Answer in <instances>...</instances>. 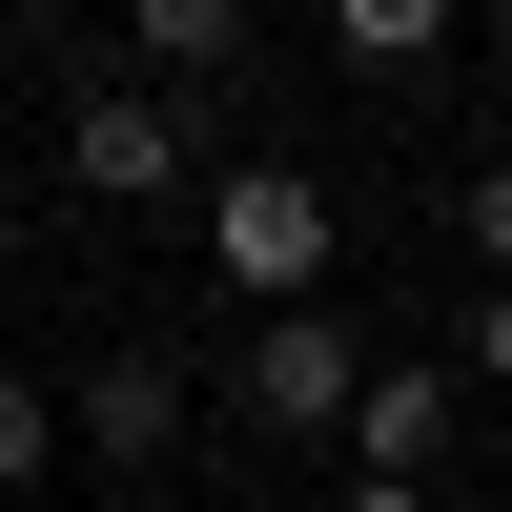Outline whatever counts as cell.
Masks as SVG:
<instances>
[{"mask_svg":"<svg viewBox=\"0 0 512 512\" xmlns=\"http://www.w3.org/2000/svg\"><path fill=\"white\" fill-rule=\"evenodd\" d=\"M62 451H103V472H164V451H185V369L164 349H103L62 390Z\"/></svg>","mask_w":512,"mask_h":512,"instance_id":"277c9868","label":"cell"},{"mask_svg":"<svg viewBox=\"0 0 512 512\" xmlns=\"http://www.w3.org/2000/svg\"><path fill=\"white\" fill-rule=\"evenodd\" d=\"M451 410H472L451 369H369V390H349V472H390V492H431V472H451Z\"/></svg>","mask_w":512,"mask_h":512,"instance_id":"5b68a950","label":"cell"},{"mask_svg":"<svg viewBox=\"0 0 512 512\" xmlns=\"http://www.w3.org/2000/svg\"><path fill=\"white\" fill-rule=\"evenodd\" d=\"M226 62H246V0H123V82H164V103H205Z\"/></svg>","mask_w":512,"mask_h":512,"instance_id":"8992f818","label":"cell"},{"mask_svg":"<svg viewBox=\"0 0 512 512\" xmlns=\"http://www.w3.org/2000/svg\"><path fill=\"white\" fill-rule=\"evenodd\" d=\"M349 390H369L349 308H246V410H267L287 451H328V431H349Z\"/></svg>","mask_w":512,"mask_h":512,"instance_id":"3957f363","label":"cell"},{"mask_svg":"<svg viewBox=\"0 0 512 512\" xmlns=\"http://www.w3.org/2000/svg\"><path fill=\"white\" fill-rule=\"evenodd\" d=\"M328 185L308 164H205V267H226V308H328Z\"/></svg>","mask_w":512,"mask_h":512,"instance_id":"6da1fadb","label":"cell"},{"mask_svg":"<svg viewBox=\"0 0 512 512\" xmlns=\"http://www.w3.org/2000/svg\"><path fill=\"white\" fill-rule=\"evenodd\" d=\"M21 21H62V0H21Z\"/></svg>","mask_w":512,"mask_h":512,"instance_id":"5bb4252c","label":"cell"},{"mask_svg":"<svg viewBox=\"0 0 512 512\" xmlns=\"http://www.w3.org/2000/svg\"><path fill=\"white\" fill-rule=\"evenodd\" d=\"M328 512H431V492H390V472H349V492H328Z\"/></svg>","mask_w":512,"mask_h":512,"instance_id":"8fae6325","label":"cell"},{"mask_svg":"<svg viewBox=\"0 0 512 512\" xmlns=\"http://www.w3.org/2000/svg\"><path fill=\"white\" fill-rule=\"evenodd\" d=\"M0 267H21V205H0Z\"/></svg>","mask_w":512,"mask_h":512,"instance_id":"7c38bea8","label":"cell"},{"mask_svg":"<svg viewBox=\"0 0 512 512\" xmlns=\"http://www.w3.org/2000/svg\"><path fill=\"white\" fill-rule=\"evenodd\" d=\"M62 472V390H21V369H0V492H41Z\"/></svg>","mask_w":512,"mask_h":512,"instance_id":"ba28073f","label":"cell"},{"mask_svg":"<svg viewBox=\"0 0 512 512\" xmlns=\"http://www.w3.org/2000/svg\"><path fill=\"white\" fill-rule=\"evenodd\" d=\"M451 390H512V287H472V349H451Z\"/></svg>","mask_w":512,"mask_h":512,"instance_id":"9c48e42d","label":"cell"},{"mask_svg":"<svg viewBox=\"0 0 512 512\" xmlns=\"http://www.w3.org/2000/svg\"><path fill=\"white\" fill-rule=\"evenodd\" d=\"M185 164H205V123L164 103V82H82V103H62V185L82 205H164Z\"/></svg>","mask_w":512,"mask_h":512,"instance_id":"7a4b0ae2","label":"cell"},{"mask_svg":"<svg viewBox=\"0 0 512 512\" xmlns=\"http://www.w3.org/2000/svg\"><path fill=\"white\" fill-rule=\"evenodd\" d=\"M472 267H492V287H512V144H492V164H472Z\"/></svg>","mask_w":512,"mask_h":512,"instance_id":"30bf717a","label":"cell"},{"mask_svg":"<svg viewBox=\"0 0 512 512\" xmlns=\"http://www.w3.org/2000/svg\"><path fill=\"white\" fill-rule=\"evenodd\" d=\"M492 62H512V0H492Z\"/></svg>","mask_w":512,"mask_h":512,"instance_id":"4fadbf2b","label":"cell"},{"mask_svg":"<svg viewBox=\"0 0 512 512\" xmlns=\"http://www.w3.org/2000/svg\"><path fill=\"white\" fill-rule=\"evenodd\" d=\"M451 21H472V0H328V41H349V62H369V82H390V62H431V41H451Z\"/></svg>","mask_w":512,"mask_h":512,"instance_id":"52a82bcc","label":"cell"}]
</instances>
